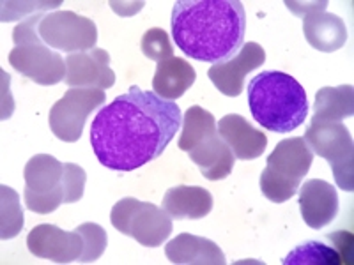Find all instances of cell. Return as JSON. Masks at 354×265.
Returning a JSON list of instances; mask_svg holds the SVG:
<instances>
[{
  "label": "cell",
  "instance_id": "cell-12",
  "mask_svg": "<svg viewBox=\"0 0 354 265\" xmlns=\"http://www.w3.org/2000/svg\"><path fill=\"white\" fill-rule=\"evenodd\" d=\"M264 62V48L259 43L250 41V43L243 44L241 50L232 59L211 66L207 77L223 96L238 97L245 90V78L248 77V72L261 68Z\"/></svg>",
  "mask_w": 354,
  "mask_h": 265
},
{
  "label": "cell",
  "instance_id": "cell-8",
  "mask_svg": "<svg viewBox=\"0 0 354 265\" xmlns=\"http://www.w3.org/2000/svg\"><path fill=\"white\" fill-rule=\"evenodd\" d=\"M25 205L36 214H50L66 202L64 163L50 154H36L24 170Z\"/></svg>",
  "mask_w": 354,
  "mask_h": 265
},
{
  "label": "cell",
  "instance_id": "cell-26",
  "mask_svg": "<svg viewBox=\"0 0 354 265\" xmlns=\"http://www.w3.org/2000/svg\"><path fill=\"white\" fill-rule=\"evenodd\" d=\"M80 233L85 239V253L80 258L82 264H91V262L100 260L101 255L105 253L106 249V232L103 226L97 223H84L78 226Z\"/></svg>",
  "mask_w": 354,
  "mask_h": 265
},
{
  "label": "cell",
  "instance_id": "cell-15",
  "mask_svg": "<svg viewBox=\"0 0 354 265\" xmlns=\"http://www.w3.org/2000/svg\"><path fill=\"white\" fill-rule=\"evenodd\" d=\"M299 210L310 228L321 230L338 216V193L333 184L310 179L299 186Z\"/></svg>",
  "mask_w": 354,
  "mask_h": 265
},
{
  "label": "cell",
  "instance_id": "cell-4",
  "mask_svg": "<svg viewBox=\"0 0 354 265\" xmlns=\"http://www.w3.org/2000/svg\"><path fill=\"white\" fill-rule=\"evenodd\" d=\"M41 18L43 14L28 17L12 30L15 48L9 53V64L34 84L57 85L66 80V61L41 39L37 30Z\"/></svg>",
  "mask_w": 354,
  "mask_h": 265
},
{
  "label": "cell",
  "instance_id": "cell-1",
  "mask_svg": "<svg viewBox=\"0 0 354 265\" xmlns=\"http://www.w3.org/2000/svg\"><path fill=\"white\" fill-rule=\"evenodd\" d=\"M181 124L179 105L133 85L97 112L91 145L103 166L133 172L165 153Z\"/></svg>",
  "mask_w": 354,
  "mask_h": 265
},
{
  "label": "cell",
  "instance_id": "cell-20",
  "mask_svg": "<svg viewBox=\"0 0 354 265\" xmlns=\"http://www.w3.org/2000/svg\"><path fill=\"white\" fill-rule=\"evenodd\" d=\"M197 80V72L189 62L179 57H172L169 61L158 62L156 72L153 78V90L167 101H176L185 96Z\"/></svg>",
  "mask_w": 354,
  "mask_h": 265
},
{
  "label": "cell",
  "instance_id": "cell-27",
  "mask_svg": "<svg viewBox=\"0 0 354 265\" xmlns=\"http://www.w3.org/2000/svg\"><path fill=\"white\" fill-rule=\"evenodd\" d=\"M85 181L87 173L82 166L75 163H64V186H66V202L64 204H75L84 197Z\"/></svg>",
  "mask_w": 354,
  "mask_h": 265
},
{
  "label": "cell",
  "instance_id": "cell-23",
  "mask_svg": "<svg viewBox=\"0 0 354 265\" xmlns=\"http://www.w3.org/2000/svg\"><path fill=\"white\" fill-rule=\"evenodd\" d=\"M283 265H340L342 255L319 241H308L292 249L282 260Z\"/></svg>",
  "mask_w": 354,
  "mask_h": 265
},
{
  "label": "cell",
  "instance_id": "cell-14",
  "mask_svg": "<svg viewBox=\"0 0 354 265\" xmlns=\"http://www.w3.org/2000/svg\"><path fill=\"white\" fill-rule=\"evenodd\" d=\"M303 12V34L306 43L319 52L331 53L340 50L347 41V27L337 14L326 12L328 2L305 4Z\"/></svg>",
  "mask_w": 354,
  "mask_h": 265
},
{
  "label": "cell",
  "instance_id": "cell-7",
  "mask_svg": "<svg viewBox=\"0 0 354 265\" xmlns=\"http://www.w3.org/2000/svg\"><path fill=\"white\" fill-rule=\"evenodd\" d=\"M110 223L145 248H158L172 233V217L163 207L126 197L113 205Z\"/></svg>",
  "mask_w": 354,
  "mask_h": 265
},
{
  "label": "cell",
  "instance_id": "cell-6",
  "mask_svg": "<svg viewBox=\"0 0 354 265\" xmlns=\"http://www.w3.org/2000/svg\"><path fill=\"white\" fill-rule=\"evenodd\" d=\"M310 150L330 163L335 182L340 189L354 191V144L351 131L340 121H319L312 117L305 132Z\"/></svg>",
  "mask_w": 354,
  "mask_h": 265
},
{
  "label": "cell",
  "instance_id": "cell-2",
  "mask_svg": "<svg viewBox=\"0 0 354 265\" xmlns=\"http://www.w3.org/2000/svg\"><path fill=\"white\" fill-rule=\"evenodd\" d=\"M170 28L186 57L213 64L227 62L245 41V6L239 0H179L174 4Z\"/></svg>",
  "mask_w": 354,
  "mask_h": 265
},
{
  "label": "cell",
  "instance_id": "cell-18",
  "mask_svg": "<svg viewBox=\"0 0 354 265\" xmlns=\"http://www.w3.org/2000/svg\"><path fill=\"white\" fill-rule=\"evenodd\" d=\"M188 156L201 168L202 175L207 181L227 179L232 172L234 161H236V156L229 149V145L221 140L218 131L195 145L194 149L188 153Z\"/></svg>",
  "mask_w": 354,
  "mask_h": 265
},
{
  "label": "cell",
  "instance_id": "cell-10",
  "mask_svg": "<svg viewBox=\"0 0 354 265\" xmlns=\"http://www.w3.org/2000/svg\"><path fill=\"white\" fill-rule=\"evenodd\" d=\"M105 99V92L97 88H69L50 110V129L59 140L75 144L82 138L88 115Z\"/></svg>",
  "mask_w": 354,
  "mask_h": 265
},
{
  "label": "cell",
  "instance_id": "cell-25",
  "mask_svg": "<svg viewBox=\"0 0 354 265\" xmlns=\"http://www.w3.org/2000/svg\"><path fill=\"white\" fill-rule=\"evenodd\" d=\"M140 48L142 53L154 62L169 61V59L174 57V48L169 39V34L160 27L149 28L144 34V37L140 41Z\"/></svg>",
  "mask_w": 354,
  "mask_h": 265
},
{
  "label": "cell",
  "instance_id": "cell-21",
  "mask_svg": "<svg viewBox=\"0 0 354 265\" xmlns=\"http://www.w3.org/2000/svg\"><path fill=\"white\" fill-rule=\"evenodd\" d=\"M354 88L353 85L340 87H322L315 94L314 119L319 121H340L353 117Z\"/></svg>",
  "mask_w": 354,
  "mask_h": 265
},
{
  "label": "cell",
  "instance_id": "cell-19",
  "mask_svg": "<svg viewBox=\"0 0 354 265\" xmlns=\"http://www.w3.org/2000/svg\"><path fill=\"white\" fill-rule=\"evenodd\" d=\"M213 195L202 186H176L163 197V209L172 219H201L213 209Z\"/></svg>",
  "mask_w": 354,
  "mask_h": 265
},
{
  "label": "cell",
  "instance_id": "cell-17",
  "mask_svg": "<svg viewBox=\"0 0 354 265\" xmlns=\"http://www.w3.org/2000/svg\"><path fill=\"white\" fill-rule=\"evenodd\" d=\"M165 255L176 265H225V255L211 239L181 233L165 246Z\"/></svg>",
  "mask_w": 354,
  "mask_h": 265
},
{
  "label": "cell",
  "instance_id": "cell-16",
  "mask_svg": "<svg viewBox=\"0 0 354 265\" xmlns=\"http://www.w3.org/2000/svg\"><path fill=\"white\" fill-rule=\"evenodd\" d=\"M218 135L229 145L234 156L243 161L257 159L268 147V137L264 132L255 129L245 117L238 113H229L220 119Z\"/></svg>",
  "mask_w": 354,
  "mask_h": 265
},
{
  "label": "cell",
  "instance_id": "cell-3",
  "mask_svg": "<svg viewBox=\"0 0 354 265\" xmlns=\"http://www.w3.org/2000/svg\"><path fill=\"white\" fill-rule=\"evenodd\" d=\"M248 105L255 121L273 132L294 131L308 115L305 88L282 71H262L252 78Z\"/></svg>",
  "mask_w": 354,
  "mask_h": 265
},
{
  "label": "cell",
  "instance_id": "cell-22",
  "mask_svg": "<svg viewBox=\"0 0 354 265\" xmlns=\"http://www.w3.org/2000/svg\"><path fill=\"white\" fill-rule=\"evenodd\" d=\"M218 131L216 119L211 112L201 108V106H192L186 110L183 117V131L179 138V149L189 153L195 145L201 144L204 138Z\"/></svg>",
  "mask_w": 354,
  "mask_h": 265
},
{
  "label": "cell",
  "instance_id": "cell-13",
  "mask_svg": "<svg viewBox=\"0 0 354 265\" xmlns=\"http://www.w3.org/2000/svg\"><path fill=\"white\" fill-rule=\"evenodd\" d=\"M66 84L71 88L106 90L115 84V72L110 69L106 50L93 48L66 57Z\"/></svg>",
  "mask_w": 354,
  "mask_h": 265
},
{
  "label": "cell",
  "instance_id": "cell-5",
  "mask_svg": "<svg viewBox=\"0 0 354 265\" xmlns=\"http://www.w3.org/2000/svg\"><path fill=\"white\" fill-rule=\"evenodd\" d=\"M266 161L268 165L259 179L262 195L274 204H283L298 193L301 181L312 166L314 153L305 138L290 137L277 144Z\"/></svg>",
  "mask_w": 354,
  "mask_h": 265
},
{
  "label": "cell",
  "instance_id": "cell-11",
  "mask_svg": "<svg viewBox=\"0 0 354 265\" xmlns=\"http://www.w3.org/2000/svg\"><path fill=\"white\" fill-rule=\"evenodd\" d=\"M28 251L37 258L55 264L80 262L85 253V239L80 230L64 232L55 225H37L27 237Z\"/></svg>",
  "mask_w": 354,
  "mask_h": 265
},
{
  "label": "cell",
  "instance_id": "cell-9",
  "mask_svg": "<svg viewBox=\"0 0 354 265\" xmlns=\"http://www.w3.org/2000/svg\"><path fill=\"white\" fill-rule=\"evenodd\" d=\"M37 30L46 46L66 52L68 55L96 48V23L73 11L46 12L41 18Z\"/></svg>",
  "mask_w": 354,
  "mask_h": 265
},
{
  "label": "cell",
  "instance_id": "cell-24",
  "mask_svg": "<svg viewBox=\"0 0 354 265\" xmlns=\"http://www.w3.org/2000/svg\"><path fill=\"white\" fill-rule=\"evenodd\" d=\"M2 193V223H0V237L12 239L24 228V209L20 205V197L8 186L0 188Z\"/></svg>",
  "mask_w": 354,
  "mask_h": 265
}]
</instances>
